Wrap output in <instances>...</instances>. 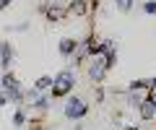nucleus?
I'll list each match as a JSON object with an SVG mask.
<instances>
[{"label": "nucleus", "instance_id": "39448f33", "mask_svg": "<svg viewBox=\"0 0 156 130\" xmlns=\"http://www.w3.org/2000/svg\"><path fill=\"white\" fill-rule=\"evenodd\" d=\"M3 86H5L8 91H11V89H18V83H16V78H13V76H5V78H3Z\"/></svg>", "mask_w": 156, "mask_h": 130}, {"label": "nucleus", "instance_id": "7ed1b4c3", "mask_svg": "<svg viewBox=\"0 0 156 130\" xmlns=\"http://www.w3.org/2000/svg\"><path fill=\"white\" fill-rule=\"evenodd\" d=\"M8 62H11V47L0 44V65H8Z\"/></svg>", "mask_w": 156, "mask_h": 130}, {"label": "nucleus", "instance_id": "9b49d317", "mask_svg": "<svg viewBox=\"0 0 156 130\" xmlns=\"http://www.w3.org/2000/svg\"><path fill=\"white\" fill-rule=\"evenodd\" d=\"M0 104H5V96H0Z\"/></svg>", "mask_w": 156, "mask_h": 130}, {"label": "nucleus", "instance_id": "1a4fd4ad", "mask_svg": "<svg viewBox=\"0 0 156 130\" xmlns=\"http://www.w3.org/2000/svg\"><path fill=\"white\" fill-rule=\"evenodd\" d=\"M117 5L122 8V11H130V5H133V0H117Z\"/></svg>", "mask_w": 156, "mask_h": 130}, {"label": "nucleus", "instance_id": "f257e3e1", "mask_svg": "<svg viewBox=\"0 0 156 130\" xmlns=\"http://www.w3.org/2000/svg\"><path fill=\"white\" fill-rule=\"evenodd\" d=\"M52 86H55V89H52V94H55V96L68 94V91L73 89V73H70V70H62V73L52 81Z\"/></svg>", "mask_w": 156, "mask_h": 130}, {"label": "nucleus", "instance_id": "f03ea898", "mask_svg": "<svg viewBox=\"0 0 156 130\" xmlns=\"http://www.w3.org/2000/svg\"><path fill=\"white\" fill-rule=\"evenodd\" d=\"M65 114H68L70 120L83 117V114H86V102H81V99H70V102H68V107H65Z\"/></svg>", "mask_w": 156, "mask_h": 130}, {"label": "nucleus", "instance_id": "423d86ee", "mask_svg": "<svg viewBox=\"0 0 156 130\" xmlns=\"http://www.w3.org/2000/svg\"><path fill=\"white\" fill-rule=\"evenodd\" d=\"M44 86H52V78H50V76H44V78H39V81H37V91H42Z\"/></svg>", "mask_w": 156, "mask_h": 130}, {"label": "nucleus", "instance_id": "20e7f679", "mask_svg": "<svg viewBox=\"0 0 156 130\" xmlns=\"http://www.w3.org/2000/svg\"><path fill=\"white\" fill-rule=\"evenodd\" d=\"M73 47H76V42H73V39H62L60 42V52H62V55H70Z\"/></svg>", "mask_w": 156, "mask_h": 130}, {"label": "nucleus", "instance_id": "9d476101", "mask_svg": "<svg viewBox=\"0 0 156 130\" xmlns=\"http://www.w3.org/2000/svg\"><path fill=\"white\" fill-rule=\"evenodd\" d=\"M13 122L21 125V122H23V114H21V112H16V114H13Z\"/></svg>", "mask_w": 156, "mask_h": 130}, {"label": "nucleus", "instance_id": "0eeeda50", "mask_svg": "<svg viewBox=\"0 0 156 130\" xmlns=\"http://www.w3.org/2000/svg\"><path fill=\"white\" fill-rule=\"evenodd\" d=\"M101 68H104V65H101V62H96L94 68H91V78H99V76H101Z\"/></svg>", "mask_w": 156, "mask_h": 130}, {"label": "nucleus", "instance_id": "6e6552de", "mask_svg": "<svg viewBox=\"0 0 156 130\" xmlns=\"http://www.w3.org/2000/svg\"><path fill=\"white\" fill-rule=\"evenodd\" d=\"M143 8H146V13H156V0H148Z\"/></svg>", "mask_w": 156, "mask_h": 130}]
</instances>
